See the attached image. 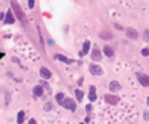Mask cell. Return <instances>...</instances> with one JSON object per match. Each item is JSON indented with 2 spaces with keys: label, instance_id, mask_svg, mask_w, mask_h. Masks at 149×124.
Listing matches in <instances>:
<instances>
[{
  "label": "cell",
  "instance_id": "cell-23",
  "mask_svg": "<svg viewBox=\"0 0 149 124\" xmlns=\"http://www.w3.org/2000/svg\"><path fill=\"white\" fill-rule=\"evenodd\" d=\"M142 55H143L144 57H147V56H149V48H148V47H144L143 50H142Z\"/></svg>",
  "mask_w": 149,
  "mask_h": 124
},
{
  "label": "cell",
  "instance_id": "cell-22",
  "mask_svg": "<svg viewBox=\"0 0 149 124\" xmlns=\"http://www.w3.org/2000/svg\"><path fill=\"white\" fill-rule=\"evenodd\" d=\"M143 37H144V40L147 41V42H149V30H144Z\"/></svg>",
  "mask_w": 149,
  "mask_h": 124
},
{
  "label": "cell",
  "instance_id": "cell-8",
  "mask_svg": "<svg viewBox=\"0 0 149 124\" xmlns=\"http://www.w3.org/2000/svg\"><path fill=\"white\" fill-rule=\"evenodd\" d=\"M126 34H127V37L133 41H136L138 39V31L134 27H128L126 30Z\"/></svg>",
  "mask_w": 149,
  "mask_h": 124
},
{
  "label": "cell",
  "instance_id": "cell-6",
  "mask_svg": "<svg viewBox=\"0 0 149 124\" xmlns=\"http://www.w3.org/2000/svg\"><path fill=\"white\" fill-rule=\"evenodd\" d=\"M104 101H106V103H108V104L117 106L118 102H119V97L114 96V95H106V96H104Z\"/></svg>",
  "mask_w": 149,
  "mask_h": 124
},
{
  "label": "cell",
  "instance_id": "cell-26",
  "mask_svg": "<svg viewBox=\"0 0 149 124\" xmlns=\"http://www.w3.org/2000/svg\"><path fill=\"white\" fill-rule=\"evenodd\" d=\"M114 27L117 29V30H119V31H122V30H123L122 26H121V25H118V24H114Z\"/></svg>",
  "mask_w": 149,
  "mask_h": 124
},
{
  "label": "cell",
  "instance_id": "cell-30",
  "mask_svg": "<svg viewBox=\"0 0 149 124\" xmlns=\"http://www.w3.org/2000/svg\"><path fill=\"white\" fill-rule=\"evenodd\" d=\"M82 82H83V78H81V80H78V84H81Z\"/></svg>",
  "mask_w": 149,
  "mask_h": 124
},
{
  "label": "cell",
  "instance_id": "cell-24",
  "mask_svg": "<svg viewBox=\"0 0 149 124\" xmlns=\"http://www.w3.org/2000/svg\"><path fill=\"white\" fill-rule=\"evenodd\" d=\"M28 5L30 9H34V6H35V0H28Z\"/></svg>",
  "mask_w": 149,
  "mask_h": 124
},
{
  "label": "cell",
  "instance_id": "cell-9",
  "mask_svg": "<svg viewBox=\"0 0 149 124\" xmlns=\"http://www.w3.org/2000/svg\"><path fill=\"white\" fill-rule=\"evenodd\" d=\"M89 47H91V41H89V40H86L85 42H83V46H82V51L78 52V56H80V57H82V56L87 55L88 52H89Z\"/></svg>",
  "mask_w": 149,
  "mask_h": 124
},
{
  "label": "cell",
  "instance_id": "cell-2",
  "mask_svg": "<svg viewBox=\"0 0 149 124\" xmlns=\"http://www.w3.org/2000/svg\"><path fill=\"white\" fill-rule=\"evenodd\" d=\"M61 106L65 108V109L71 111V112H74V111H76V108H77L76 102H74L72 98H70V97H65V99L62 101Z\"/></svg>",
  "mask_w": 149,
  "mask_h": 124
},
{
  "label": "cell",
  "instance_id": "cell-13",
  "mask_svg": "<svg viewBox=\"0 0 149 124\" xmlns=\"http://www.w3.org/2000/svg\"><path fill=\"white\" fill-rule=\"evenodd\" d=\"M88 99H89V102H95V101L97 99V93H96V87L95 86H89Z\"/></svg>",
  "mask_w": 149,
  "mask_h": 124
},
{
  "label": "cell",
  "instance_id": "cell-17",
  "mask_svg": "<svg viewBox=\"0 0 149 124\" xmlns=\"http://www.w3.org/2000/svg\"><path fill=\"white\" fill-rule=\"evenodd\" d=\"M74 96H76V99H77V102H82L83 101V97H85V92L82 91V89H76L74 91Z\"/></svg>",
  "mask_w": 149,
  "mask_h": 124
},
{
  "label": "cell",
  "instance_id": "cell-15",
  "mask_svg": "<svg viewBox=\"0 0 149 124\" xmlns=\"http://www.w3.org/2000/svg\"><path fill=\"white\" fill-rule=\"evenodd\" d=\"M32 93H34V96H35V97H42V95H44V87H41V84L35 86L34 89H32Z\"/></svg>",
  "mask_w": 149,
  "mask_h": 124
},
{
  "label": "cell",
  "instance_id": "cell-3",
  "mask_svg": "<svg viewBox=\"0 0 149 124\" xmlns=\"http://www.w3.org/2000/svg\"><path fill=\"white\" fill-rule=\"evenodd\" d=\"M137 80L138 82L143 86V87H149V76L147 73H143V72H137Z\"/></svg>",
  "mask_w": 149,
  "mask_h": 124
},
{
  "label": "cell",
  "instance_id": "cell-31",
  "mask_svg": "<svg viewBox=\"0 0 149 124\" xmlns=\"http://www.w3.org/2000/svg\"><path fill=\"white\" fill-rule=\"evenodd\" d=\"M147 104H148V107H149V96H148V98H147Z\"/></svg>",
  "mask_w": 149,
  "mask_h": 124
},
{
  "label": "cell",
  "instance_id": "cell-4",
  "mask_svg": "<svg viewBox=\"0 0 149 124\" xmlns=\"http://www.w3.org/2000/svg\"><path fill=\"white\" fill-rule=\"evenodd\" d=\"M88 68H89L91 74H93V76H102V74H103L102 67H101L99 65H97V63H89Z\"/></svg>",
  "mask_w": 149,
  "mask_h": 124
},
{
  "label": "cell",
  "instance_id": "cell-25",
  "mask_svg": "<svg viewBox=\"0 0 149 124\" xmlns=\"http://www.w3.org/2000/svg\"><path fill=\"white\" fill-rule=\"evenodd\" d=\"M86 112H87V113H91L92 112V104L91 103H88L87 106H86Z\"/></svg>",
  "mask_w": 149,
  "mask_h": 124
},
{
  "label": "cell",
  "instance_id": "cell-1",
  "mask_svg": "<svg viewBox=\"0 0 149 124\" xmlns=\"http://www.w3.org/2000/svg\"><path fill=\"white\" fill-rule=\"evenodd\" d=\"M11 9H13V11L15 13V17H17L19 20H20V22H22V25L26 26V24H28V19H26L25 13L22 11L21 6L17 4L16 0H13V1H11Z\"/></svg>",
  "mask_w": 149,
  "mask_h": 124
},
{
  "label": "cell",
  "instance_id": "cell-12",
  "mask_svg": "<svg viewBox=\"0 0 149 124\" xmlns=\"http://www.w3.org/2000/svg\"><path fill=\"white\" fill-rule=\"evenodd\" d=\"M54 58H55V60H58V61L65 62V63H67V65H70V63H72V62H73V60L67 58L66 56H65V55H62V54H55V55H54Z\"/></svg>",
  "mask_w": 149,
  "mask_h": 124
},
{
  "label": "cell",
  "instance_id": "cell-14",
  "mask_svg": "<svg viewBox=\"0 0 149 124\" xmlns=\"http://www.w3.org/2000/svg\"><path fill=\"white\" fill-rule=\"evenodd\" d=\"M99 37L103 40H112L113 39V34L111 31H108V30H103V31L99 32Z\"/></svg>",
  "mask_w": 149,
  "mask_h": 124
},
{
  "label": "cell",
  "instance_id": "cell-29",
  "mask_svg": "<svg viewBox=\"0 0 149 124\" xmlns=\"http://www.w3.org/2000/svg\"><path fill=\"white\" fill-rule=\"evenodd\" d=\"M89 121H91V118H89V117H87V118H86V119H85V122H86V123H88Z\"/></svg>",
  "mask_w": 149,
  "mask_h": 124
},
{
  "label": "cell",
  "instance_id": "cell-5",
  "mask_svg": "<svg viewBox=\"0 0 149 124\" xmlns=\"http://www.w3.org/2000/svg\"><path fill=\"white\" fill-rule=\"evenodd\" d=\"M15 22V16L13 14V10H7L5 14V17H4V24L5 25H13Z\"/></svg>",
  "mask_w": 149,
  "mask_h": 124
},
{
  "label": "cell",
  "instance_id": "cell-11",
  "mask_svg": "<svg viewBox=\"0 0 149 124\" xmlns=\"http://www.w3.org/2000/svg\"><path fill=\"white\" fill-rule=\"evenodd\" d=\"M108 88H109L111 92H119L122 89V84L118 81H112L109 86H108Z\"/></svg>",
  "mask_w": 149,
  "mask_h": 124
},
{
  "label": "cell",
  "instance_id": "cell-19",
  "mask_svg": "<svg viewBox=\"0 0 149 124\" xmlns=\"http://www.w3.org/2000/svg\"><path fill=\"white\" fill-rule=\"evenodd\" d=\"M24 117H25V112L24 111H20L17 113V123L19 124H21V123H24Z\"/></svg>",
  "mask_w": 149,
  "mask_h": 124
},
{
  "label": "cell",
  "instance_id": "cell-21",
  "mask_svg": "<svg viewBox=\"0 0 149 124\" xmlns=\"http://www.w3.org/2000/svg\"><path fill=\"white\" fill-rule=\"evenodd\" d=\"M44 111H45V112H50V111H52V103H51V102H46V103H45Z\"/></svg>",
  "mask_w": 149,
  "mask_h": 124
},
{
  "label": "cell",
  "instance_id": "cell-10",
  "mask_svg": "<svg viewBox=\"0 0 149 124\" xmlns=\"http://www.w3.org/2000/svg\"><path fill=\"white\" fill-rule=\"evenodd\" d=\"M40 76L44 78V80H50L52 77V72L46 67H41L40 68Z\"/></svg>",
  "mask_w": 149,
  "mask_h": 124
},
{
  "label": "cell",
  "instance_id": "cell-16",
  "mask_svg": "<svg viewBox=\"0 0 149 124\" xmlns=\"http://www.w3.org/2000/svg\"><path fill=\"white\" fill-rule=\"evenodd\" d=\"M103 52L107 57H113L114 56V50H113V47L109 46V45H106V46L103 47Z\"/></svg>",
  "mask_w": 149,
  "mask_h": 124
},
{
  "label": "cell",
  "instance_id": "cell-20",
  "mask_svg": "<svg viewBox=\"0 0 149 124\" xmlns=\"http://www.w3.org/2000/svg\"><path fill=\"white\" fill-rule=\"evenodd\" d=\"M37 35H39V40H40V42H41V47L45 48V45H44V37L42 35H41V31H40V27L37 26Z\"/></svg>",
  "mask_w": 149,
  "mask_h": 124
},
{
  "label": "cell",
  "instance_id": "cell-18",
  "mask_svg": "<svg viewBox=\"0 0 149 124\" xmlns=\"http://www.w3.org/2000/svg\"><path fill=\"white\" fill-rule=\"evenodd\" d=\"M55 98H56V102H57L58 104H61L62 101L65 99V95H63L62 92H58V93H56V97H55Z\"/></svg>",
  "mask_w": 149,
  "mask_h": 124
},
{
  "label": "cell",
  "instance_id": "cell-28",
  "mask_svg": "<svg viewBox=\"0 0 149 124\" xmlns=\"http://www.w3.org/2000/svg\"><path fill=\"white\" fill-rule=\"evenodd\" d=\"M4 17H5V15H4L3 13H0V20H4Z\"/></svg>",
  "mask_w": 149,
  "mask_h": 124
},
{
  "label": "cell",
  "instance_id": "cell-27",
  "mask_svg": "<svg viewBox=\"0 0 149 124\" xmlns=\"http://www.w3.org/2000/svg\"><path fill=\"white\" fill-rule=\"evenodd\" d=\"M29 123H30V124H35V123H36V121H35V119H34V118H31V119H30V121H29Z\"/></svg>",
  "mask_w": 149,
  "mask_h": 124
},
{
  "label": "cell",
  "instance_id": "cell-7",
  "mask_svg": "<svg viewBox=\"0 0 149 124\" xmlns=\"http://www.w3.org/2000/svg\"><path fill=\"white\" fill-rule=\"evenodd\" d=\"M91 58L95 62H99L102 60V52L99 51V48H93L91 52Z\"/></svg>",
  "mask_w": 149,
  "mask_h": 124
}]
</instances>
